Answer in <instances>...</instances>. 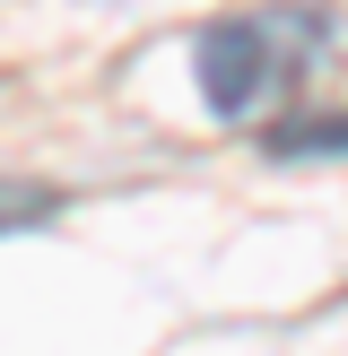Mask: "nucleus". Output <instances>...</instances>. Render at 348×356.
Here are the masks:
<instances>
[{"label": "nucleus", "mask_w": 348, "mask_h": 356, "mask_svg": "<svg viewBox=\"0 0 348 356\" xmlns=\"http://www.w3.org/2000/svg\"><path fill=\"white\" fill-rule=\"evenodd\" d=\"M322 52H331V17H313V9H244V17H218L200 35L191 70H200V96H209L218 122H261L287 96H305Z\"/></svg>", "instance_id": "nucleus-1"}, {"label": "nucleus", "mask_w": 348, "mask_h": 356, "mask_svg": "<svg viewBox=\"0 0 348 356\" xmlns=\"http://www.w3.org/2000/svg\"><path fill=\"white\" fill-rule=\"evenodd\" d=\"M52 209H61V191H44V183H9V174H0V235H17V226H44Z\"/></svg>", "instance_id": "nucleus-2"}]
</instances>
